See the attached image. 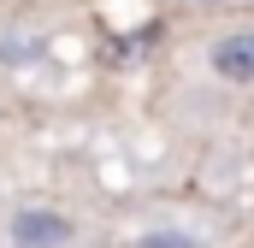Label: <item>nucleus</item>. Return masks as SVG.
<instances>
[{"mask_svg": "<svg viewBox=\"0 0 254 248\" xmlns=\"http://www.w3.org/2000/svg\"><path fill=\"white\" fill-rule=\"evenodd\" d=\"M207 65H213L225 83L254 89V30H231V36H219V42L207 48Z\"/></svg>", "mask_w": 254, "mask_h": 248, "instance_id": "1", "label": "nucleus"}, {"mask_svg": "<svg viewBox=\"0 0 254 248\" xmlns=\"http://www.w3.org/2000/svg\"><path fill=\"white\" fill-rule=\"evenodd\" d=\"M12 243L18 248H60V243H71V219H60V213H18L12 219Z\"/></svg>", "mask_w": 254, "mask_h": 248, "instance_id": "2", "label": "nucleus"}]
</instances>
